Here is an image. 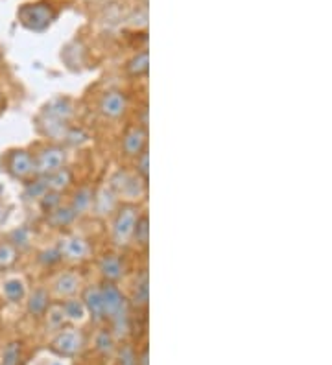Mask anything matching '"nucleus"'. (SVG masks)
Here are the masks:
<instances>
[{"label": "nucleus", "mask_w": 332, "mask_h": 365, "mask_svg": "<svg viewBox=\"0 0 332 365\" xmlns=\"http://www.w3.org/2000/svg\"><path fill=\"white\" fill-rule=\"evenodd\" d=\"M49 292L44 288H37L34 289V294L28 299V312H30L31 316H43V314L49 310Z\"/></svg>", "instance_id": "dca6fc26"}, {"label": "nucleus", "mask_w": 332, "mask_h": 365, "mask_svg": "<svg viewBox=\"0 0 332 365\" xmlns=\"http://www.w3.org/2000/svg\"><path fill=\"white\" fill-rule=\"evenodd\" d=\"M100 111L107 118H120L126 111V96L122 93H107L100 102Z\"/></svg>", "instance_id": "1a4fd4ad"}, {"label": "nucleus", "mask_w": 332, "mask_h": 365, "mask_svg": "<svg viewBox=\"0 0 332 365\" xmlns=\"http://www.w3.org/2000/svg\"><path fill=\"white\" fill-rule=\"evenodd\" d=\"M146 131L142 128H133L124 137V152L129 157H139L146 148Z\"/></svg>", "instance_id": "9b49d317"}, {"label": "nucleus", "mask_w": 332, "mask_h": 365, "mask_svg": "<svg viewBox=\"0 0 332 365\" xmlns=\"http://www.w3.org/2000/svg\"><path fill=\"white\" fill-rule=\"evenodd\" d=\"M61 307L63 312H65V317H69L72 321H81L85 317V314H87L84 301H78V299H69Z\"/></svg>", "instance_id": "4be33fe9"}, {"label": "nucleus", "mask_w": 332, "mask_h": 365, "mask_svg": "<svg viewBox=\"0 0 332 365\" xmlns=\"http://www.w3.org/2000/svg\"><path fill=\"white\" fill-rule=\"evenodd\" d=\"M93 205V192L89 190V188H80V190L76 192L74 201H72V210L76 214H84L85 210L91 209Z\"/></svg>", "instance_id": "412c9836"}, {"label": "nucleus", "mask_w": 332, "mask_h": 365, "mask_svg": "<svg viewBox=\"0 0 332 365\" xmlns=\"http://www.w3.org/2000/svg\"><path fill=\"white\" fill-rule=\"evenodd\" d=\"M133 301L135 304H146L148 303V273L142 272L141 277L135 282V292H133Z\"/></svg>", "instance_id": "b1692460"}, {"label": "nucleus", "mask_w": 332, "mask_h": 365, "mask_svg": "<svg viewBox=\"0 0 332 365\" xmlns=\"http://www.w3.org/2000/svg\"><path fill=\"white\" fill-rule=\"evenodd\" d=\"M46 190H49L46 179L39 178L36 182H30V185H28L26 190H24V197H26V200H34V197H37V200H39V197L43 196Z\"/></svg>", "instance_id": "cd10ccee"}, {"label": "nucleus", "mask_w": 332, "mask_h": 365, "mask_svg": "<svg viewBox=\"0 0 332 365\" xmlns=\"http://www.w3.org/2000/svg\"><path fill=\"white\" fill-rule=\"evenodd\" d=\"M109 188L113 192H119L120 196H126L129 200H137L144 192V181L137 178V175H129L128 172H116L111 178Z\"/></svg>", "instance_id": "39448f33"}, {"label": "nucleus", "mask_w": 332, "mask_h": 365, "mask_svg": "<svg viewBox=\"0 0 332 365\" xmlns=\"http://www.w3.org/2000/svg\"><path fill=\"white\" fill-rule=\"evenodd\" d=\"M65 160L66 155L61 148H43V150L34 157V174H37L39 178L52 175L54 172L65 168Z\"/></svg>", "instance_id": "7ed1b4c3"}, {"label": "nucleus", "mask_w": 332, "mask_h": 365, "mask_svg": "<svg viewBox=\"0 0 332 365\" xmlns=\"http://www.w3.org/2000/svg\"><path fill=\"white\" fill-rule=\"evenodd\" d=\"M139 220L137 207L124 205L116 214L115 223H113V242L120 247L128 245V242L133 238V231H135V223Z\"/></svg>", "instance_id": "f03ea898"}, {"label": "nucleus", "mask_w": 332, "mask_h": 365, "mask_svg": "<svg viewBox=\"0 0 332 365\" xmlns=\"http://www.w3.org/2000/svg\"><path fill=\"white\" fill-rule=\"evenodd\" d=\"M102 299H104V314H106V317H111V319H113L116 314L124 312L126 310L124 297H122L120 289L116 288L113 282H107V284L102 288Z\"/></svg>", "instance_id": "0eeeda50"}, {"label": "nucleus", "mask_w": 332, "mask_h": 365, "mask_svg": "<svg viewBox=\"0 0 332 365\" xmlns=\"http://www.w3.org/2000/svg\"><path fill=\"white\" fill-rule=\"evenodd\" d=\"M120 364L122 365H135V358H133V352L129 349H126L122 354H120Z\"/></svg>", "instance_id": "f704fd0d"}, {"label": "nucleus", "mask_w": 332, "mask_h": 365, "mask_svg": "<svg viewBox=\"0 0 332 365\" xmlns=\"http://www.w3.org/2000/svg\"><path fill=\"white\" fill-rule=\"evenodd\" d=\"M41 200V209L43 212H54V210L58 209L61 205V197H59V192H54V190H46L43 196L39 197Z\"/></svg>", "instance_id": "bb28decb"}, {"label": "nucleus", "mask_w": 332, "mask_h": 365, "mask_svg": "<svg viewBox=\"0 0 332 365\" xmlns=\"http://www.w3.org/2000/svg\"><path fill=\"white\" fill-rule=\"evenodd\" d=\"M96 347L98 351H102L104 354H109L113 351V338H111L109 332H100L96 338Z\"/></svg>", "instance_id": "2f4dec72"}, {"label": "nucleus", "mask_w": 332, "mask_h": 365, "mask_svg": "<svg viewBox=\"0 0 332 365\" xmlns=\"http://www.w3.org/2000/svg\"><path fill=\"white\" fill-rule=\"evenodd\" d=\"M0 100H2V93H0Z\"/></svg>", "instance_id": "e433bc0d"}, {"label": "nucleus", "mask_w": 332, "mask_h": 365, "mask_svg": "<svg viewBox=\"0 0 332 365\" xmlns=\"http://www.w3.org/2000/svg\"><path fill=\"white\" fill-rule=\"evenodd\" d=\"M65 321V312H63L61 304H56V307L49 308V325L54 329H59Z\"/></svg>", "instance_id": "c756f323"}, {"label": "nucleus", "mask_w": 332, "mask_h": 365, "mask_svg": "<svg viewBox=\"0 0 332 365\" xmlns=\"http://www.w3.org/2000/svg\"><path fill=\"white\" fill-rule=\"evenodd\" d=\"M84 304H85V310L91 314L94 321H102L106 317L104 314V299H102V289L100 288H87L85 289V295H84Z\"/></svg>", "instance_id": "9d476101"}, {"label": "nucleus", "mask_w": 332, "mask_h": 365, "mask_svg": "<svg viewBox=\"0 0 332 365\" xmlns=\"http://www.w3.org/2000/svg\"><path fill=\"white\" fill-rule=\"evenodd\" d=\"M65 140L69 144H74V146H78V144H84L85 140H87V135H85L81 130H66Z\"/></svg>", "instance_id": "473e14b6"}, {"label": "nucleus", "mask_w": 332, "mask_h": 365, "mask_svg": "<svg viewBox=\"0 0 332 365\" xmlns=\"http://www.w3.org/2000/svg\"><path fill=\"white\" fill-rule=\"evenodd\" d=\"M93 207L98 216H107V214L113 212L116 207L115 192L111 190L109 187L100 188L96 196H93Z\"/></svg>", "instance_id": "f8f14e48"}, {"label": "nucleus", "mask_w": 332, "mask_h": 365, "mask_svg": "<svg viewBox=\"0 0 332 365\" xmlns=\"http://www.w3.org/2000/svg\"><path fill=\"white\" fill-rule=\"evenodd\" d=\"M9 244H14L17 250H26L31 242V232L26 227L15 229L11 235H9Z\"/></svg>", "instance_id": "a878e982"}, {"label": "nucleus", "mask_w": 332, "mask_h": 365, "mask_svg": "<svg viewBox=\"0 0 332 365\" xmlns=\"http://www.w3.org/2000/svg\"><path fill=\"white\" fill-rule=\"evenodd\" d=\"M76 216H78V214L72 210V207L59 205L58 209L54 210V212H50L49 222L52 223L54 227H66V225H71V223L74 222Z\"/></svg>", "instance_id": "6ab92c4d"}, {"label": "nucleus", "mask_w": 332, "mask_h": 365, "mask_svg": "<svg viewBox=\"0 0 332 365\" xmlns=\"http://www.w3.org/2000/svg\"><path fill=\"white\" fill-rule=\"evenodd\" d=\"M61 259L63 257H61V251H59V247H50V250H44L39 257V260L44 264V266H54V264H58Z\"/></svg>", "instance_id": "7c9ffc66"}, {"label": "nucleus", "mask_w": 332, "mask_h": 365, "mask_svg": "<svg viewBox=\"0 0 332 365\" xmlns=\"http://www.w3.org/2000/svg\"><path fill=\"white\" fill-rule=\"evenodd\" d=\"M150 67V59H148V50H142L137 56H133L131 61L128 63V72L131 76H144Z\"/></svg>", "instance_id": "aec40b11"}, {"label": "nucleus", "mask_w": 332, "mask_h": 365, "mask_svg": "<svg viewBox=\"0 0 332 365\" xmlns=\"http://www.w3.org/2000/svg\"><path fill=\"white\" fill-rule=\"evenodd\" d=\"M84 347V336L74 329L63 330L52 341V351L59 356H76Z\"/></svg>", "instance_id": "423d86ee"}, {"label": "nucleus", "mask_w": 332, "mask_h": 365, "mask_svg": "<svg viewBox=\"0 0 332 365\" xmlns=\"http://www.w3.org/2000/svg\"><path fill=\"white\" fill-rule=\"evenodd\" d=\"M2 294H4V297L8 299L9 303H19L26 295V286H24L21 279H8L2 284Z\"/></svg>", "instance_id": "f3484780"}, {"label": "nucleus", "mask_w": 332, "mask_h": 365, "mask_svg": "<svg viewBox=\"0 0 332 365\" xmlns=\"http://www.w3.org/2000/svg\"><path fill=\"white\" fill-rule=\"evenodd\" d=\"M44 179H46L49 190L61 192V190H65V188L72 182V174L66 168H61V170H58V172H54L52 175H46Z\"/></svg>", "instance_id": "a211bd4d"}, {"label": "nucleus", "mask_w": 332, "mask_h": 365, "mask_svg": "<svg viewBox=\"0 0 332 365\" xmlns=\"http://www.w3.org/2000/svg\"><path fill=\"white\" fill-rule=\"evenodd\" d=\"M80 288V277L76 275V273L66 272L63 275H59L54 282V289H56V294L63 295V297H69V295H74Z\"/></svg>", "instance_id": "2eb2a0df"}, {"label": "nucleus", "mask_w": 332, "mask_h": 365, "mask_svg": "<svg viewBox=\"0 0 332 365\" xmlns=\"http://www.w3.org/2000/svg\"><path fill=\"white\" fill-rule=\"evenodd\" d=\"M100 273H102L107 282H115L124 275V266H122L116 255H106L100 260Z\"/></svg>", "instance_id": "4468645a"}, {"label": "nucleus", "mask_w": 332, "mask_h": 365, "mask_svg": "<svg viewBox=\"0 0 332 365\" xmlns=\"http://www.w3.org/2000/svg\"><path fill=\"white\" fill-rule=\"evenodd\" d=\"M9 210H11L9 207H6V205H2V203H0V227H2L6 222H8Z\"/></svg>", "instance_id": "c9c22d12"}, {"label": "nucleus", "mask_w": 332, "mask_h": 365, "mask_svg": "<svg viewBox=\"0 0 332 365\" xmlns=\"http://www.w3.org/2000/svg\"><path fill=\"white\" fill-rule=\"evenodd\" d=\"M74 109H72L71 100L66 98H56L49 103V106L43 109L44 116H50V118H56V120L66 122L72 116Z\"/></svg>", "instance_id": "ddd939ff"}, {"label": "nucleus", "mask_w": 332, "mask_h": 365, "mask_svg": "<svg viewBox=\"0 0 332 365\" xmlns=\"http://www.w3.org/2000/svg\"><path fill=\"white\" fill-rule=\"evenodd\" d=\"M58 247L61 251V257L69 260H84L89 255V244L80 236H69L59 242Z\"/></svg>", "instance_id": "6e6552de"}, {"label": "nucleus", "mask_w": 332, "mask_h": 365, "mask_svg": "<svg viewBox=\"0 0 332 365\" xmlns=\"http://www.w3.org/2000/svg\"><path fill=\"white\" fill-rule=\"evenodd\" d=\"M148 216H142V218L137 220L135 223V231H133V238L139 242L141 245H146L148 244Z\"/></svg>", "instance_id": "c85d7f7f"}, {"label": "nucleus", "mask_w": 332, "mask_h": 365, "mask_svg": "<svg viewBox=\"0 0 332 365\" xmlns=\"http://www.w3.org/2000/svg\"><path fill=\"white\" fill-rule=\"evenodd\" d=\"M17 19L21 26H24L26 30L43 34L58 19V9L49 2H28L17 9Z\"/></svg>", "instance_id": "f257e3e1"}, {"label": "nucleus", "mask_w": 332, "mask_h": 365, "mask_svg": "<svg viewBox=\"0 0 332 365\" xmlns=\"http://www.w3.org/2000/svg\"><path fill=\"white\" fill-rule=\"evenodd\" d=\"M6 172L15 179H26L34 174V157L26 150L6 153Z\"/></svg>", "instance_id": "20e7f679"}, {"label": "nucleus", "mask_w": 332, "mask_h": 365, "mask_svg": "<svg viewBox=\"0 0 332 365\" xmlns=\"http://www.w3.org/2000/svg\"><path fill=\"white\" fill-rule=\"evenodd\" d=\"M21 360V343H8L2 351V365H19Z\"/></svg>", "instance_id": "393cba45"}, {"label": "nucleus", "mask_w": 332, "mask_h": 365, "mask_svg": "<svg viewBox=\"0 0 332 365\" xmlns=\"http://www.w3.org/2000/svg\"><path fill=\"white\" fill-rule=\"evenodd\" d=\"M148 160H150V157H148V152L144 150L137 160V174H141V178L144 179V181L148 179Z\"/></svg>", "instance_id": "72a5a7b5"}, {"label": "nucleus", "mask_w": 332, "mask_h": 365, "mask_svg": "<svg viewBox=\"0 0 332 365\" xmlns=\"http://www.w3.org/2000/svg\"><path fill=\"white\" fill-rule=\"evenodd\" d=\"M19 250L14 244L9 242H0V269H6V267L14 266L17 262Z\"/></svg>", "instance_id": "5701e85b"}]
</instances>
